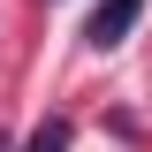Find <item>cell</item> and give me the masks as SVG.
<instances>
[{"label": "cell", "mask_w": 152, "mask_h": 152, "mask_svg": "<svg viewBox=\"0 0 152 152\" xmlns=\"http://www.w3.org/2000/svg\"><path fill=\"white\" fill-rule=\"evenodd\" d=\"M23 152H69V122H61V114H53V122H38Z\"/></svg>", "instance_id": "7a4b0ae2"}, {"label": "cell", "mask_w": 152, "mask_h": 152, "mask_svg": "<svg viewBox=\"0 0 152 152\" xmlns=\"http://www.w3.org/2000/svg\"><path fill=\"white\" fill-rule=\"evenodd\" d=\"M137 15H145V0H99V8H91V23H84V38H91L99 53H114V46L137 31Z\"/></svg>", "instance_id": "6da1fadb"}]
</instances>
